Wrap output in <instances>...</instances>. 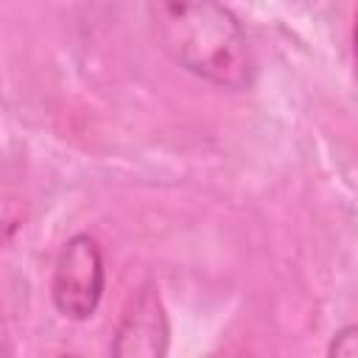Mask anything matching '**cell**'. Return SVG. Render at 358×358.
I'll list each match as a JSON object with an SVG mask.
<instances>
[{
    "mask_svg": "<svg viewBox=\"0 0 358 358\" xmlns=\"http://www.w3.org/2000/svg\"><path fill=\"white\" fill-rule=\"evenodd\" d=\"M148 8L162 50L179 67L224 90L255 84V53L227 6L218 0H151Z\"/></svg>",
    "mask_w": 358,
    "mask_h": 358,
    "instance_id": "1",
    "label": "cell"
},
{
    "mask_svg": "<svg viewBox=\"0 0 358 358\" xmlns=\"http://www.w3.org/2000/svg\"><path fill=\"white\" fill-rule=\"evenodd\" d=\"M103 252L98 241L87 232L73 235L53 266V280H50V296L53 305L62 316L84 322L90 319L103 296Z\"/></svg>",
    "mask_w": 358,
    "mask_h": 358,
    "instance_id": "2",
    "label": "cell"
},
{
    "mask_svg": "<svg viewBox=\"0 0 358 358\" xmlns=\"http://www.w3.org/2000/svg\"><path fill=\"white\" fill-rule=\"evenodd\" d=\"M168 313L154 282H145L123 310L112 355L117 358H159L168 352Z\"/></svg>",
    "mask_w": 358,
    "mask_h": 358,
    "instance_id": "3",
    "label": "cell"
},
{
    "mask_svg": "<svg viewBox=\"0 0 358 358\" xmlns=\"http://www.w3.org/2000/svg\"><path fill=\"white\" fill-rule=\"evenodd\" d=\"M330 355H341V358H355L358 355V324H350V327H341L330 347H327Z\"/></svg>",
    "mask_w": 358,
    "mask_h": 358,
    "instance_id": "4",
    "label": "cell"
},
{
    "mask_svg": "<svg viewBox=\"0 0 358 358\" xmlns=\"http://www.w3.org/2000/svg\"><path fill=\"white\" fill-rule=\"evenodd\" d=\"M352 56H355V67H358V11H355V25H352Z\"/></svg>",
    "mask_w": 358,
    "mask_h": 358,
    "instance_id": "5",
    "label": "cell"
}]
</instances>
